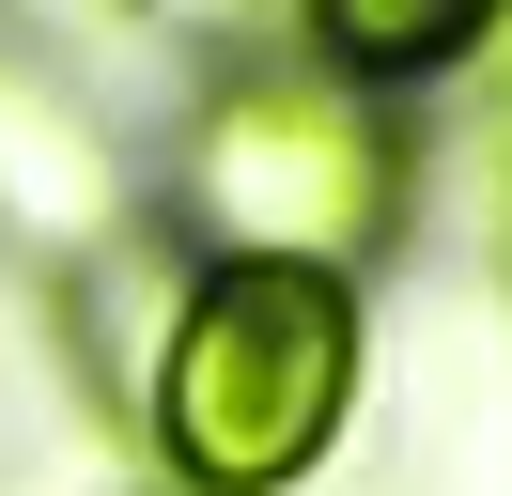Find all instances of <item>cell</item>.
Here are the masks:
<instances>
[{
    "label": "cell",
    "instance_id": "6da1fadb",
    "mask_svg": "<svg viewBox=\"0 0 512 496\" xmlns=\"http://www.w3.org/2000/svg\"><path fill=\"white\" fill-rule=\"evenodd\" d=\"M357 279L311 264H202L187 310L156 341V450L202 496H280L326 465V434L357 419Z\"/></svg>",
    "mask_w": 512,
    "mask_h": 496
},
{
    "label": "cell",
    "instance_id": "7a4b0ae2",
    "mask_svg": "<svg viewBox=\"0 0 512 496\" xmlns=\"http://www.w3.org/2000/svg\"><path fill=\"white\" fill-rule=\"evenodd\" d=\"M171 186L218 264L357 279V248H388V217H404V140L357 78H218Z\"/></svg>",
    "mask_w": 512,
    "mask_h": 496
},
{
    "label": "cell",
    "instance_id": "3957f363",
    "mask_svg": "<svg viewBox=\"0 0 512 496\" xmlns=\"http://www.w3.org/2000/svg\"><path fill=\"white\" fill-rule=\"evenodd\" d=\"M109 217H125V186H109L94 109H78L63 78H32V62H0V233H32V248H94Z\"/></svg>",
    "mask_w": 512,
    "mask_h": 496
},
{
    "label": "cell",
    "instance_id": "277c9868",
    "mask_svg": "<svg viewBox=\"0 0 512 496\" xmlns=\"http://www.w3.org/2000/svg\"><path fill=\"white\" fill-rule=\"evenodd\" d=\"M311 16V47H326V78H435V62H466L481 31L512 16V0H295Z\"/></svg>",
    "mask_w": 512,
    "mask_h": 496
},
{
    "label": "cell",
    "instance_id": "5b68a950",
    "mask_svg": "<svg viewBox=\"0 0 512 496\" xmlns=\"http://www.w3.org/2000/svg\"><path fill=\"white\" fill-rule=\"evenodd\" d=\"M156 16H187V31H249V0H156Z\"/></svg>",
    "mask_w": 512,
    "mask_h": 496
},
{
    "label": "cell",
    "instance_id": "8992f818",
    "mask_svg": "<svg viewBox=\"0 0 512 496\" xmlns=\"http://www.w3.org/2000/svg\"><path fill=\"white\" fill-rule=\"evenodd\" d=\"M481 78H497V109H512V16H497V31H481Z\"/></svg>",
    "mask_w": 512,
    "mask_h": 496
}]
</instances>
